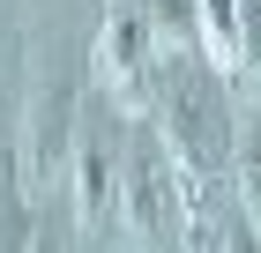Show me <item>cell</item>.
Returning a JSON list of instances; mask_svg holds the SVG:
<instances>
[{"mask_svg": "<svg viewBox=\"0 0 261 253\" xmlns=\"http://www.w3.org/2000/svg\"><path fill=\"white\" fill-rule=\"evenodd\" d=\"M97 67H105V90H120V97H135V90H142V22H135V15H112Z\"/></svg>", "mask_w": 261, "mask_h": 253, "instance_id": "cell-3", "label": "cell"}, {"mask_svg": "<svg viewBox=\"0 0 261 253\" xmlns=\"http://www.w3.org/2000/svg\"><path fill=\"white\" fill-rule=\"evenodd\" d=\"M239 8L246 0H194V22H201V38H209V52L224 67H239Z\"/></svg>", "mask_w": 261, "mask_h": 253, "instance_id": "cell-6", "label": "cell"}, {"mask_svg": "<svg viewBox=\"0 0 261 253\" xmlns=\"http://www.w3.org/2000/svg\"><path fill=\"white\" fill-rule=\"evenodd\" d=\"M224 172H231V194H239L246 216H254V246H261V119L239 134V149H231V164H224Z\"/></svg>", "mask_w": 261, "mask_h": 253, "instance_id": "cell-4", "label": "cell"}, {"mask_svg": "<svg viewBox=\"0 0 261 253\" xmlns=\"http://www.w3.org/2000/svg\"><path fill=\"white\" fill-rule=\"evenodd\" d=\"M239 60L261 75V0H246V8H239Z\"/></svg>", "mask_w": 261, "mask_h": 253, "instance_id": "cell-7", "label": "cell"}, {"mask_svg": "<svg viewBox=\"0 0 261 253\" xmlns=\"http://www.w3.org/2000/svg\"><path fill=\"white\" fill-rule=\"evenodd\" d=\"M127 209H135V238L157 246L164 238V201H157V156L135 149V186H127Z\"/></svg>", "mask_w": 261, "mask_h": 253, "instance_id": "cell-5", "label": "cell"}, {"mask_svg": "<svg viewBox=\"0 0 261 253\" xmlns=\"http://www.w3.org/2000/svg\"><path fill=\"white\" fill-rule=\"evenodd\" d=\"M112 134L105 127H82L75 134V216H82V238L105 231V216H112Z\"/></svg>", "mask_w": 261, "mask_h": 253, "instance_id": "cell-2", "label": "cell"}, {"mask_svg": "<svg viewBox=\"0 0 261 253\" xmlns=\"http://www.w3.org/2000/svg\"><path fill=\"white\" fill-rule=\"evenodd\" d=\"M164 134H172V164L187 172V186H201V179H217L224 164H231L224 127H217V104L201 97V90H172V104H164Z\"/></svg>", "mask_w": 261, "mask_h": 253, "instance_id": "cell-1", "label": "cell"}]
</instances>
